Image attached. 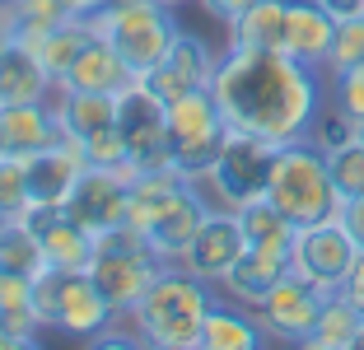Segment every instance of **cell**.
Returning a JSON list of instances; mask_svg holds the SVG:
<instances>
[{
    "label": "cell",
    "instance_id": "1",
    "mask_svg": "<svg viewBox=\"0 0 364 350\" xmlns=\"http://www.w3.org/2000/svg\"><path fill=\"white\" fill-rule=\"evenodd\" d=\"M322 85H327V75L285 52L225 47L210 94L234 131L262 136L271 145H289L313 131L322 112Z\"/></svg>",
    "mask_w": 364,
    "mask_h": 350
},
{
    "label": "cell",
    "instance_id": "2",
    "mask_svg": "<svg viewBox=\"0 0 364 350\" xmlns=\"http://www.w3.org/2000/svg\"><path fill=\"white\" fill-rule=\"evenodd\" d=\"M215 299H220V290L210 280L168 262L154 276V285L140 295V304L127 313V327L140 336V346L201 350V327H205V313H210Z\"/></svg>",
    "mask_w": 364,
    "mask_h": 350
},
{
    "label": "cell",
    "instance_id": "3",
    "mask_svg": "<svg viewBox=\"0 0 364 350\" xmlns=\"http://www.w3.org/2000/svg\"><path fill=\"white\" fill-rule=\"evenodd\" d=\"M267 201L285 220H294L299 229L318 224V220H332L341 211V191L332 182L327 154L309 136L276 145V164H271V178H267Z\"/></svg>",
    "mask_w": 364,
    "mask_h": 350
},
{
    "label": "cell",
    "instance_id": "4",
    "mask_svg": "<svg viewBox=\"0 0 364 350\" xmlns=\"http://www.w3.org/2000/svg\"><path fill=\"white\" fill-rule=\"evenodd\" d=\"M89 23H94L98 38H107L127 56V65L136 75L154 70L173 52V43H178V33H182L178 5H168V0H112Z\"/></svg>",
    "mask_w": 364,
    "mask_h": 350
},
{
    "label": "cell",
    "instance_id": "5",
    "mask_svg": "<svg viewBox=\"0 0 364 350\" xmlns=\"http://www.w3.org/2000/svg\"><path fill=\"white\" fill-rule=\"evenodd\" d=\"M164 271V262L150 253L145 233L131 220L112 224L107 233L94 238V262H89V276L103 290V299L117 308V318H127L131 308L140 304V295L154 285V276Z\"/></svg>",
    "mask_w": 364,
    "mask_h": 350
},
{
    "label": "cell",
    "instance_id": "6",
    "mask_svg": "<svg viewBox=\"0 0 364 350\" xmlns=\"http://www.w3.org/2000/svg\"><path fill=\"white\" fill-rule=\"evenodd\" d=\"M225 136H229V122L210 89H196V94L168 103V159L182 178L201 182L210 173L220 145H225Z\"/></svg>",
    "mask_w": 364,
    "mask_h": 350
},
{
    "label": "cell",
    "instance_id": "7",
    "mask_svg": "<svg viewBox=\"0 0 364 350\" xmlns=\"http://www.w3.org/2000/svg\"><path fill=\"white\" fill-rule=\"evenodd\" d=\"M117 98L122 94H85V89H61V85L52 94L61 136L75 140L89 164L127 169V149H122V136H117Z\"/></svg>",
    "mask_w": 364,
    "mask_h": 350
},
{
    "label": "cell",
    "instance_id": "8",
    "mask_svg": "<svg viewBox=\"0 0 364 350\" xmlns=\"http://www.w3.org/2000/svg\"><path fill=\"white\" fill-rule=\"evenodd\" d=\"M271 164H276V145H271V140L229 127V136H225V145H220V154H215L210 173L201 178L210 206L238 211V206L252 201V196H267Z\"/></svg>",
    "mask_w": 364,
    "mask_h": 350
},
{
    "label": "cell",
    "instance_id": "9",
    "mask_svg": "<svg viewBox=\"0 0 364 350\" xmlns=\"http://www.w3.org/2000/svg\"><path fill=\"white\" fill-rule=\"evenodd\" d=\"M117 136H122V149H127L131 173L173 169V159H168V107L140 85V80L117 98Z\"/></svg>",
    "mask_w": 364,
    "mask_h": 350
},
{
    "label": "cell",
    "instance_id": "10",
    "mask_svg": "<svg viewBox=\"0 0 364 350\" xmlns=\"http://www.w3.org/2000/svg\"><path fill=\"white\" fill-rule=\"evenodd\" d=\"M355 257H360L355 238L346 233V224L332 215V220L304 224V229L294 233V248H289V271H294V276H304L309 285H318L322 295H336V290L346 285V276H350Z\"/></svg>",
    "mask_w": 364,
    "mask_h": 350
},
{
    "label": "cell",
    "instance_id": "11",
    "mask_svg": "<svg viewBox=\"0 0 364 350\" xmlns=\"http://www.w3.org/2000/svg\"><path fill=\"white\" fill-rule=\"evenodd\" d=\"M65 215L98 233H107L112 224L131 220V169H107V164H85V173L75 178L70 196H65Z\"/></svg>",
    "mask_w": 364,
    "mask_h": 350
},
{
    "label": "cell",
    "instance_id": "12",
    "mask_svg": "<svg viewBox=\"0 0 364 350\" xmlns=\"http://www.w3.org/2000/svg\"><path fill=\"white\" fill-rule=\"evenodd\" d=\"M215 65H220V52H210V43H205V38H196L192 28H182L178 43H173V52L164 56L154 70L136 75V80L150 89L164 107H168V103H178V98L196 94V89H210Z\"/></svg>",
    "mask_w": 364,
    "mask_h": 350
},
{
    "label": "cell",
    "instance_id": "13",
    "mask_svg": "<svg viewBox=\"0 0 364 350\" xmlns=\"http://www.w3.org/2000/svg\"><path fill=\"white\" fill-rule=\"evenodd\" d=\"M322 304H327V295H322L318 285H309V280L294 276V271H285L252 313L262 318V327H267L271 341L304 346L309 332H313V322H318V313H322Z\"/></svg>",
    "mask_w": 364,
    "mask_h": 350
},
{
    "label": "cell",
    "instance_id": "14",
    "mask_svg": "<svg viewBox=\"0 0 364 350\" xmlns=\"http://www.w3.org/2000/svg\"><path fill=\"white\" fill-rule=\"evenodd\" d=\"M117 308L103 299V290L94 285L89 271H61L56 280V313H52V332L75 341H98L107 327H117Z\"/></svg>",
    "mask_w": 364,
    "mask_h": 350
},
{
    "label": "cell",
    "instance_id": "15",
    "mask_svg": "<svg viewBox=\"0 0 364 350\" xmlns=\"http://www.w3.org/2000/svg\"><path fill=\"white\" fill-rule=\"evenodd\" d=\"M14 220H23L33 233H38V243H43V257L52 271H89L94 262V233L80 229L65 206H47V201H28Z\"/></svg>",
    "mask_w": 364,
    "mask_h": 350
},
{
    "label": "cell",
    "instance_id": "16",
    "mask_svg": "<svg viewBox=\"0 0 364 350\" xmlns=\"http://www.w3.org/2000/svg\"><path fill=\"white\" fill-rule=\"evenodd\" d=\"M243 253H247V238H243V224H238V215L225 211V206H215V211L205 215V224L196 229V238L187 243V253L178 257V266H187L192 276L220 285V280L234 271V262H238Z\"/></svg>",
    "mask_w": 364,
    "mask_h": 350
},
{
    "label": "cell",
    "instance_id": "17",
    "mask_svg": "<svg viewBox=\"0 0 364 350\" xmlns=\"http://www.w3.org/2000/svg\"><path fill=\"white\" fill-rule=\"evenodd\" d=\"M210 211H215V206H210V196H205V187H201V182H192V187L182 191L159 220H150L140 233H145L150 253L168 266V262H178V257L187 253V243L196 238V229L205 224V215H210Z\"/></svg>",
    "mask_w": 364,
    "mask_h": 350
},
{
    "label": "cell",
    "instance_id": "18",
    "mask_svg": "<svg viewBox=\"0 0 364 350\" xmlns=\"http://www.w3.org/2000/svg\"><path fill=\"white\" fill-rule=\"evenodd\" d=\"M28 201H47V206H65V196H70V187H75V178L85 173V149L75 145V140H56V145L38 149V154H28Z\"/></svg>",
    "mask_w": 364,
    "mask_h": 350
},
{
    "label": "cell",
    "instance_id": "19",
    "mask_svg": "<svg viewBox=\"0 0 364 350\" xmlns=\"http://www.w3.org/2000/svg\"><path fill=\"white\" fill-rule=\"evenodd\" d=\"M136 85V70L127 65V56L117 47L107 43V38H89L85 52L75 56V65L65 70L61 89H85V94H127Z\"/></svg>",
    "mask_w": 364,
    "mask_h": 350
},
{
    "label": "cell",
    "instance_id": "20",
    "mask_svg": "<svg viewBox=\"0 0 364 350\" xmlns=\"http://www.w3.org/2000/svg\"><path fill=\"white\" fill-rule=\"evenodd\" d=\"M332 38H336V19L322 10L318 0H289V10H285V56L313 65V70H327Z\"/></svg>",
    "mask_w": 364,
    "mask_h": 350
},
{
    "label": "cell",
    "instance_id": "21",
    "mask_svg": "<svg viewBox=\"0 0 364 350\" xmlns=\"http://www.w3.org/2000/svg\"><path fill=\"white\" fill-rule=\"evenodd\" d=\"M267 327L247 304H234V299H215L210 313H205L201 327V350H257L267 346Z\"/></svg>",
    "mask_w": 364,
    "mask_h": 350
},
{
    "label": "cell",
    "instance_id": "22",
    "mask_svg": "<svg viewBox=\"0 0 364 350\" xmlns=\"http://www.w3.org/2000/svg\"><path fill=\"white\" fill-rule=\"evenodd\" d=\"M56 94V80L23 43H10L0 52V107L14 103H47Z\"/></svg>",
    "mask_w": 364,
    "mask_h": 350
},
{
    "label": "cell",
    "instance_id": "23",
    "mask_svg": "<svg viewBox=\"0 0 364 350\" xmlns=\"http://www.w3.org/2000/svg\"><path fill=\"white\" fill-rule=\"evenodd\" d=\"M0 131H5V149L28 159L38 149L56 145L61 140V122H56V107L52 98L47 103H14V107H0Z\"/></svg>",
    "mask_w": 364,
    "mask_h": 350
},
{
    "label": "cell",
    "instance_id": "24",
    "mask_svg": "<svg viewBox=\"0 0 364 350\" xmlns=\"http://www.w3.org/2000/svg\"><path fill=\"white\" fill-rule=\"evenodd\" d=\"M289 271V257L280 253H262V248H247L243 257L234 262V271H229L225 280H220V295L234 299V304H247V308H257L262 299L271 295V285H276L280 276Z\"/></svg>",
    "mask_w": 364,
    "mask_h": 350
},
{
    "label": "cell",
    "instance_id": "25",
    "mask_svg": "<svg viewBox=\"0 0 364 350\" xmlns=\"http://www.w3.org/2000/svg\"><path fill=\"white\" fill-rule=\"evenodd\" d=\"M285 10L289 0H257L229 23V47L243 52H285Z\"/></svg>",
    "mask_w": 364,
    "mask_h": 350
},
{
    "label": "cell",
    "instance_id": "26",
    "mask_svg": "<svg viewBox=\"0 0 364 350\" xmlns=\"http://www.w3.org/2000/svg\"><path fill=\"white\" fill-rule=\"evenodd\" d=\"M234 215H238V224H243L247 248H262V253H280V257H289L299 224L285 220V215H280L276 206L267 201V196H252V201H243Z\"/></svg>",
    "mask_w": 364,
    "mask_h": 350
},
{
    "label": "cell",
    "instance_id": "27",
    "mask_svg": "<svg viewBox=\"0 0 364 350\" xmlns=\"http://www.w3.org/2000/svg\"><path fill=\"white\" fill-rule=\"evenodd\" d=\"M89 38H94V23H89V19H65V23H56V28L38 33V38H28L23 47H28V52L47 65V75H52L56 85H61L65 70L75 65V56L85 52Z\"/></svg>",
    "mask_w": 364,
    "mask_h": 350
},
{
    "label": "cell",
    "instance_id": "28",
    "mask_svg": "<svg viewBox=\"0 0 364 350\" xmlns=\"http://www.w3.org/2000/svg\"><path fill=\"white\" fill-rule=\"evenodd\" d=\"M0 322L10 327L14 346H38V336L47 327L38 318V308H33V280L0 271Z\"/></svg>",
    "mask_w": 364,
    "mask_h": 350
},
{
    "label": "cell",
    "instance_id": "29",
    "mask_svg": "<svg viewBox=\"0 0 364 350\" xmlns=\"http://www.w3.org/2000/svg\"><path fill=\"white\" fill-rule=\"evenodd\" d=\"M360 322H364V313L336 290V295H327V304H322V313H318V322H313L304 346H313V350H355Z\"/></svg>",
    "mask_w": 364,
    "mask_h": 350
},
{
    "label": "cell",
    "instance_id": "30",
    "mask_svg": "<svg viewBox=\"0 0 364 350\" xmlns=\"http://www.w3.org/2000/svg\"><path fill=\"white\" fill-rule=\"evenodd\" d=\"M0 271H10V276H43L47 271V257H43V243H38V233L28 229L23 220H10L0 229Z\"/></svg>",
    "mask_w": 364,
    "mask_h": 350
},
{
    "label": "cell",
    "instance_id": "31",
    "mask_svg": "<svg viewBox=\"0 0 364 350\" xmlns=\"http://www.w3.org/2000/svg\"><path fill=\"white\" fill-rule=\"evenodd\" d=\"M5 14H10L14 43H28V38H38V33L56 28V23H65V19H75L65 0H10Z\"/></svg>",
    "mask_w": 364,
    "mask_h": 350
},
{
    "label": "cell",
    "instance_id": "32",
    "mask_svg": "<svg viewBox=\"0 0 364 350\" xmlns=\"http://www.w3.org/2000/svg\"><path fill=\"white\" fill-rule=\"evenodd\" d=\"M327 169H332L341 201L346 196H364V140H346V145L327 149Z\"/></svg>",
    "mask_w": 364,
    "mask_h": 350
},
{
    "label": "cell",
    "instance_id": "33",
    "mask_svg": "<svg viewBox=\"0 0 364 350\" xmlns=\"http://www.w3.org/2000/svg\"><path fill=\"white\" fill-rule=\"evenodd\" d=\"M364 65V14L336 23V38H332V52H327V70L322 75H341Z\"/></svg>",
    "mask_w": 364,
    "mask_h": 350
},
{
    "label": "cell",
    "instance_id": "34",
    "mask_svg": "<svg viewBox=\"0 0 364 350\" xmlns=\"http://www.w3.org/2000/svg\"><path fill=\"white\" fill-rule=\"evenodd\" d=\"M28 206V164L19 154H5L0 159V215H19Z\"/></svg>",
    "mask_w": 364,
    "mask_h": 350
},
{
    "label": "cell",
    "instance_id": "35",
    "mask_svg": "<svg viewBox=\"0 0 364 350\" xmlns=\"http://www.w3.org/2000/svg\"><path fill=\"white\" fill-rule=\"evenodd\" d=\"M327 94H332V107H341L350 122H360L364 117V65L341 70V75H327Z\"/></svg>",
    "mask_w": 364,
    "mask_h": 350
},
{
    "label": "cell",
    "instance_id": "36",
    "mask_svg": "<svg viewBox=\"0 0 364 350\" xmlns=\"http://www.w3.org/2000/svg\"><path fill=\"white\" fill-rule=\"evenodd\" d=\"M336 220L346 224V233L355 238V248L364 253V196H346L341 211H336Z\"/></svg>",
    "mask_w": 364,
    "mask_h": 350
},
{
    "label": "cell",
    "instance_id": "37",
    "mask_svg": "<svg viewBox=\"0 0 364 350\" xmlns=\"http://www.w3.org/2000/svg\"><path fill=\"white\" fill-rule=\"evenodd\" d=\"M196 5H201V10L210 14L215 23H225V28H229V23H234L238 14L247 10V5H257V0H196Z\"/></svg>",
    "mask_w": 364,
    "mask_h": 350
},
{
    "label": "cell",
    "instance_id": "38",
    "mask_svg": "<svg viewBox=\"0 0 364 350\" xmlns=\"http://www.w3.org/2000/svg\"><path fill=\"white\" fill-rule=\"evenodd\" d=\"M341 295H346V299H350V304H355V308L364 313V253L355 257V266H350V276H346Z\"/></svg>",
    "mask_w": 364,
    "mask_h": 350
},
{
    "label": "cell",
    "instance_id": "39",
    "mask_svg": "<svg viewBox=\"0 0 364 350\" xmlns=\"http://www.w3.org/2000/svg\"><path fill=\"white\" fill-rule=\"evenodd\" d=\"M318 5L332 14L336 23H341V19H355V14H364V0H318Z\"/></svg>",
    "mask_w": 364,
    "mask_h": 350
},
{
    "label": "cell",
    "instance_id": "40",
    "mask_svg": "<svg viewBox=\"0 0 364 350\" xmlns=\"http://www.w3.org/2000/svg\"><path fill=\"white\" fill-rule=\"evenodd\" d=\"M65 5H70V14H75V19H94V14H103L112 0H65Z\"/></svg>",
    "mask_w": 364,
    "mask_h": 350
},
{
    "label": "cell",
    "instance_id": "41",
    "mask_svg": "<svg viewBox=\"0 0 364 350\" xmlns=\"http://www.w3.org/2000/svg\"><path fill=\"white\" fill-rule=\"evenodd\" d=\"M14 43V28H10V14L0 10V52H5V47Z\"/></svg>",
    "mask_w": 364,
    "mask_h": 350
},
{
    "label": "cell",
    "instance_id": "42",
    "mask_svg": "<svg viewBox=\"0 0 364 350\" xmlns=\"http://www.w3.org/2000/svg\"><path fill=\"white\" fill-rule=\"evenodd\" d=\"M10 346H14V336H10V327L0 322V350H10Z\"/></svg>",
    "mask_w": 364,
    "mask_h": 350
},
{
    "label": "cell",
    "instance_id": "43",
    "mask_svg": "<svg viewBox=\"0 0 364 350\" xmlns=\"http://www.w3.org/2000/svg\"><path fill=\"white\" fill-rule=\"evenodd\" d=\"M355 140H364V117H360V122H355Z\"/></svg>",
    "mask_w": 364,
    "mask_h": 350
},
{
    "label": "cell",
    "instance_id": "44",
    "mask_svg": "<svg viewBox=\"0 0 364 350\" xmlns=\"http://www.w3.org/2000/svg\"><path fill=\"white\" fill-rule=\"evenodd\" d=\"M355 350H364V322H360V336H355Z\"/></svg>",
    "mask_w": 364,
    "mask_h": 350
},
{
    "label": "cell",
    "instance_id": "45",
    "mask_svg": "<svg viewBox=\"0 0 364 350\" xmlns=\"http://www.w3.org/2000/svg\"><path fill=\"white\" fill-rule=\"evenodd\" d=\"M5 154H10V149H5V131H0V159H5Z\"/></svg>",
    "mask_w": 364,
    "mask_h": 350
},
{
    "label": "cell",
    "instance_id": "46",
    "mask_svg": "<svg viewBox=\"0 0 364 350\" xmlns=\"http://www.w3.org/2000/svg\"><path fill=\"white\" fill-rule=\"evenodd\" d=\"M5 224H10V215H0V229H5Z\"/></svg>",
    "mask_w": 364,
    "mask_h": 350
},
{
    "label": "cell",
    "instance_id": "47",
    "mask_svg": "<svg viewBox=\"0 0 364 350\" xmlns=\"http://www.w3.org/2000/svg\"><path fill=\"white\" fill-rule=\"evenodd\" d=\"M168 5H187V0H168Z\"/></svg>",
    "mask_w": 364,
    "mask_h": 350
},
{
    "label": "cell",
    "instance_id": "48",
    "mask_svg": "<svg viewBox=\"0 0 364 350\" xmlns=\"http://www.w3.org/2000/svg\"><path fill=\"white\" fill-rule=\"evenodd\" d=\"M5 5H10V0H0V10H5Z\"/></svg>",
    "mask_w": 364,
    "mask_h": 350
}]
</instances>
